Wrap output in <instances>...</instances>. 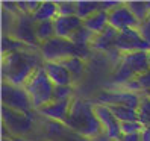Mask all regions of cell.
Returning a JSON list of instances; mask_svg holds the SVG:
<instances>
[{"label": "cell", "instance_id": "cell-19", "mask_svg": "<svg viewBox=\"0 0 150 141\" xmlns=\"http://www.w3.org/2000/svg\"><path fill=\"white\" fill-rule=\"evenodd\" d=\"M62 64L68 70L70 76H71V79H73V84L77 82L79 79L83 76V72H85V61L83 59L77 58V56H73V58H68V59L62 61Z\"/></svg>", "mask_w": 150, "mask_h": 141}, {"label": "cell", "instance_id": "cell-20", "mask_svg": "<svg viewBox=\"0 0 150 141\" xmlns=\"http://www.w3.org/2000/svg\"><path fill=\"white\" fill-rule=\"evenodd\" d=\"M112 114L120 123H129V121H138V109L121 106V105H112L109 106Z\"/></svg>", "mask_w": 150, "mask_h": 141}, {"label": "cell", "instance_id": "cell-21", "mask_svg": "<svg viewBox=\"0 0 150 141\" xmlns=\"http://www.w3.org/2000/svg\"><path fill=\"white\" fill-rule=\"evenodd\" d=\"M76 8H77L76 15L83 21V20L88 18V17H91L93 14H96L97 11H100V9H102V5H100V2H91V0H79V2H76Z\"/></svg>", "mask_w": 150, "mask_h": 141}, {"label": "cell", "instance_id": "cell-4", "mask_svg": "<svg viewBox=\"0 0 150 141\" xmlns=\"http://www.w3.org/2000/svg\"><path fill=\"white\" fill-rule=\"evenodd\" d=\"M24 90L28 91L35 111H40L42 106H46L50 102H53L55 85L52 84V81L49 79L44 67L38 68L37 72L32 74V77L26 82Z\"/></svg>", "mask_w": 150, "mask_h": 141}, {"label": "cell", "instance_id": "cell-13", "mask_svg": "<svg viewBox=\"0 0 150 141\" xmlns=\"http://www.w3.org/2000/svg\"><path fill=\"white\" fill-rule=\"evenodd\" d=\"M55 24V32H56V37L59 38H65L70 40V37L83 26V21L79 18L77 15L73 17H56L53 20Z\"/></svg>", "mask_w": 150, "mask_h": 141}, {"label": "cell", "instance_id": "cell-37", "mask_svg": "<svg viewBox=\"0 0 150 141\" xmlns=\"http://www.w3.org/2000/svg\"><path fill=\"white\" fill-rule=\"evenodd\" d=\"M147 59H149V68H150V52L147 53Z\"/></svg>", "mask_w": 150, "mask_h": 141}, {"label": "cell", "instance_id": "cell-2", "mask_svg": "<svg viewBox=\"0 0 150 141\" xmlns=\"http://www.w3.org/2000/svg\"><path fill=\"white\" fill-rule=\"evenodd\" d=\"M94 106H96L94 102L74 97L71 102L68 118L64 125L67 128H70L71 130L77 132L79 135L90 138V140L103 134V129H102L99 118L96 115Z\"/></svg>", "mask_w": 150, "mask_h": 141}, {"label": "cell", "instance_id": "cell-36", "mask_svg": "<svg viewBox=\"0 0 150 141\" xmlns=\"http://www.w3.org/2000/svg\"><path fill=\"white\" fill-rule=\"evenodd\" d=\"M143 96H146V97H149V99H150V90H149V91H146V93H143Z\"/></svg>", "mask_w": 150, "mask_h": 141}, {"label": "cell", "instance_id": "cell-30", "mask_svg": "<svg viewBox=\"0 0 150 141\" xmlns=\"http://www.w3.org/2000/svg\"><path fill=\"white\" fill-rule=\"evenodd\" d=\"M138 32H139L141 37H143V38L150 44V14H149V17H147V18H146L143 23H139Z\"/></svg>", "mask_w": 150, "mask_h": 141}, {"label": "cell", "instance_id": "cell-16", "mask_svg": "<svg viewBox=\"0 0 150 141\" xmlns=\"http://www.w3.org/2000/svg\"><path fill=\"white\" fill-rule=\"evenodd\" d=\"M149 52H135V53H125L121 58V62H125L132 72L135 73L138 77L139 74H143L149 72V59H147Z\"/></svg>", "mask_w": 150, "mask_h": 141}, {"label": "cell", "instance_id": "cell-28", "mask_svg": "<svg viewBox=\"0 0 150 141\" xmlns=\"http://www.w3.org/2000/svg\"><path fill=\"white\" fill-rule=\"evenodd\" d=\"M58 3V17H73L77 12L76 2H56Z\"/></svg>", "mask_w": 150, "mask_h": 141}, {"label": "cell", "instance_id": "cell-32", "mask_svg": "<svg viewBox=\"0 0 150 141\" xmlns=\"http://www.w3.org/2000/svg\"><path fill=\"white\" fill-rule=\"evenodd\" d=\"M137 81H138V84H139L141 93L149 91V90H150V70H149V72H146V73H143V74H139V76L137 77Z\"/></svg>", "mask_w": 150, "mask_h": 141}, {"label": "cell", "instance_id": "cell-27", "mask_svg": "<svg viewBox=\"0 0 150 141\" xmlns=\"http://www.w3.org/2000/svg\"><path fill=\"white\" fill-rule=\"evenodd\" d=\"M74 88L73 85H64V86H55L53 91V100L62 102V100H73Z\"/></svg>", "mask_w": 150, "mask_h": 141}, {"label": "cell", "instance_id": "cell-18", "mask_svg": "<svg viewBox=\"0 0 150 141\" xmlns=\"http://www.w3.org/2000/svg\"><path fill=\"white\" fill-rule=\"evenodd\" d=\"M37 23L41 21H53L58 17V3L56 2H41L38 9L32 14Z\"/></svg>", "mask_w": 150, "mask_h": 141}, {"label": "cell", "instance_id": "cell-6", "mask_svg": "<svg viewBox=\"0 0 150 141\" xmlns=\"http://www.w3.org/2000/svg\"><path fill=\"white\" fill-rule=\"evenodd\" d=\"M2 102L5 108H9L12 111L21 114H32L33 105L24 86H15L11 84H2Z\"/></svg>", "mask_w": 150, "mask_h": 141}, {"label": "cell", "instance_id": "cell-26", "mask_svg": "<svg viewBox=\"0 0 150 141\" xmlns=\"http://www.w3.org/2000/svg\"><path fill=\"white\" fill-rule=\"evenodd\" d=\"M127 8L130 9V12L135 15V18L139 21V23H143L147 17H149V9H147V5H146V0L144 2H126Z\"/></svg>", "mask_w": 150, "mask_h": 141}, {"label": "cell", "instance_id": "cell-35", "mask_svg": "<svg viewBox=\"0 0 150 141\" xmlns=\"http://www.w3.org/2000/svg\"><path fill=\"white\" fill-rule=\"evenodd\" d=\"M91 141H112V140H111L106 134H100V135H97L96 138H93Z\"/></svg>", "mask_w": 150, "mask_h": 141}, {"label": "cell", "instance_id": "cell-11", "mask_svg": "<svg viewBox=\"0 0 150 141\" xmlns=\"http://www.w3.org/2000/svg\"><path fill=\"white\" fill-rule=\"evenodd\" d=\"M96 106V115L99 118L103 134H106L112 141H118L121 138V129H120V121L115 118V115L112 114V111L109 109V106L106 105H97L94 103Z\"/></svg>", "mask_w": 150, "mask_h": 141}, {"label": "cell", "instance_id": "cell-12", "mask_svg": "<svg viewBox=\"0 0 150 141\" xmlns=\"http://www.w3.org/2000/svg\"><path fill=\"white\" fill-rule=\"evenodd\" d=\"M71 102L73 100H62V102H50L49 105L42 106L40 111H37L38 114H41L42 117H46L55 123H61L64 125L68 118L70 114V108H71Z\"/></svg>", "mask_w": 150, "mask_h": 141}, {"label": "cell", "instance_id": "cell-29", "mask_svg": "<svg viewBox=\"0 0 150 141\" xmlns=\"http://www.w3.org/2000/svg\"><path fill=\"white\" fill-rule=\"evenodd\" d=\"M143 125L139 121H129V123H120L121 135H132V134H139L143 130Z\"/></svg>", "mask_w": 150, "mask_h": 141}, {"label": "cell", "instance_id": "cell-14", "mask_svg": "<svg viewBox=\"0 0 150 141\" xmlns=\"http://www.w3.org/2000/svg\"><path fill=\"white\" fill-rule=\"evenodd\" d=\"M44 70L55 86L73 85V79L62 62H44Z\"/></svg>", "mask_w": 150, "mask_h": 141}, {"label": "cell", "instance_id": "cell-10", "mask_svg": "<svg viewBox=\"0 0 150 141\" xmlns=\"http://www.w3.org/2000/svg\"><path fill=\"white\" fill-rule=\"evenodd\" d=\"M108 14H109V26L118 32L127 30V29H138L139 26V21L130 12L126 2H121L115 9H112Z\"/></svg>", "mask_w": 150, "mask_h": 141}, {"label": "cell", "instance_id": "cell-5", "mask_svg": "<svg viewBox=\"0 0 150 141\" xmlns=\"http://www.w3.org/2000/svg\"><path fill=\"white\" fill-rule=\"evenodd\" d=\"M141 96H143V94L127 91L123 86H117V85L108 84L105 90H102L99 94L96 96L94 103H97V105H106V106L121 105V106H129V108L138 109L139 102H141Z\"/></svg>", "mask_w": 150, "mask_h": 141}, {"label": "cell", "instance_id": "cell-33", "mask_svg": "<svg viewBox=\"0 0 150 141\" xmlns=\"http://www.w3.org/2000/svg\"><path fill=\"white\" fill-rule=\"evenodd\" d=\"M118 141H141V135L139 134H132V135H121V138Z\"/></svg>", "mask_w": 150, "mask_h": 141}, {"label": "cell", "instance_id": "cell-22", "mask_svg": "<svg viewBox=\"0 0 150 141\" xmlns=\"http://www.w3.org/2000/svg\"><path fill=\"white\" fill-rule=\"evenodd\" d=\"M37 40L40 43V46L42 43H47L50 40H53L56 37V32H55V24L53 21H41V23H37Z\"/></svg>", "mask_w": 150, "mask_h": 141}, {"label": "cell", "instance_id": "cell-34", "mask_svg": "<svg viewBox=\"0 0 150 141\" xmlns=\"http://www.w3.org/2000/svg\"><path fill=\"white\" fill-rule=\"evenodd\" d=\"M139 135H141V141H150V128H143Z\"/></svg>", "mask_w": 150, "mask_h": 141}, {"label": "cell", "instance_id": "cell-3", "mask_svg": "<svg viewBox=\"0 0 150 141\" xmlns=\"http://www.w3.org/2000/svg\"><path fill=\"white\" fill-rule=\"evenodd\" d=\"M40 52L42 55L44 62H62V61L73 56H77L85 61L93 53L90 47H77L70 40L59 37H55L47 43H42L40 46Z\"/></svg>", "mask_w": 150, "mask_h": 141}, {"label": "cell", "instance_id": "cell-23", "mask_svg": "<svg viewBox=\"0 0 150 141\" xmlns=\"http://www.w3.org/2000/svg\"><path fill=\"white\" fill-rule=\"evenodd\" d=\"M96 35L91 32V30H88L86 28H82L81 29H77L71 37H70V41H71L74 46L77 47H90L91 49V43L94 40Z\"/></svg>", "mask_w": 150, "mask_h": 141}, {"label": "cell", "instance_id": "cell-17", "mask_svg": "<svg viewBox=\"0 0 150 141\" xmlns=\"http://www.w3.org/2000/svg\"><path fill=\"white\" fill-rule=\"evenodd\" d=\"M108 26H109V14L106 11H103V9L97 11L91 17H88L86 20H83V28L91 30L94 35L102 33Z\"/></svg>", "mask_w": 150, "mask_h": 141}, {"label": "cell", "instance_id": "cell-25", "mask_svg": "<svg viewBox=\"0 0 150 141\" xmlns=\"http://www.w3.org/2000/svg\"><path fill=\"white\" fill-rule=\"evenodd\" d=\"M138 121L144 128H150V99L146 96H141L138 106Z\"/></svg>", "mask_w": 150, "mask_h": 141}, {"label": "cell", "instance_id": "cell-7", "mask_svg": "<svg viewBox=\"0 0 150 141\" xmlns=\"http://www.w3.org/2000/svg\"><path fill=\"white\" fill-rule=\"evenodd\" d=\"M35 29H37V21L33 20L32 14L20 12L15 17V21H14V26H12L9 35L17 38L18 41L28 44L30 47L40 49V43L37 40V32H35Z\"/></svg>", "mask_w": 150, "mask_h": 141}, {"label": "cell", "instance_id": "cell-1", "mask_svg": "<svg viewBox=\"0 0 150 141\" xmlns=\"http://www.w3.org/2000/svg\"><path fill=\"white\" fill-rule=\"evenodd\" d=\"M44 65V59L40 49L29 47L9 55H3L2 77L3 82L15 86H24L26 82L38 68Z\"/></svg>", "mask_w": 150, "mask_h": 141}, {"label": "cell", "instance_id": "cell-15", "mask_svg": "<svg viewBox=\"0 0 150 141\" xmlns=\"http://www.w3.org/2000/svg\"><path fill=\"white\" fill-rule=\"evenodd\" d=\"M118 37V30L108 26L102 33H97L93 43H91V50L93 52H109L111 49L115 47V41Z\"/></svg>", "mask_w": 150, "mask_h": 141}, {"label": "cell", "instance_id": "cell-8", "mask_svg": "<svg viewBox=\"0 0 150 141\" xmlns=\"http://www.w3.org/2000/svg\"><path fill=\"white\" fill-rule=\"evenodd\" d=\"M115 49H118L123 55L135 52H150V44L139 35L138 29H127L118 32Z\"/></svg>", "mask_w": 150, "mask_h": 141}, {"label": "cell", "instance_id": "cell-24", "mask_svg": "<svg viewBox=\"0 0 150 141\" xmlns=\"http://www.w3.org/2000/svg\"><path fill=\"white\" fill-rule=\"evenodd\" d=\"M29 47L30 46L18 41L17 38L11 37V35H3V38H2V52H3V55H9V53H14V52H20V50L29 49Z\"/></svg>", "mask_w": 150, "mask_h": 141}, {"label": "cell", "instance_id": "cell-9", "mask_svg": "<svg viewBox=\"0 0 150 141\" xmlns=\"http://www.w3.org/2000/svg\"><path fill=\"white\" fill-rule=\"evenodd\" d=\"M2 112H3V121L6 128L15 135L28 134L33 126V118L30 114H21L5 106L2 108Z\"/></svg>", "mask_w": 150, "mask_h": 141}, {"label": "cell", "instance_id": "cell-31", "mask_svg": "<svg viewBox=\"0 0 150 141\" xmlns=\"http://www.w3.org/2000/svg\"><path fill=\"white\" fill-rule=\"evenodd\" d=\"M106 58H108V61L114 65V68H115L120 62H121V58H123V53L118 50V49H111L109 52H106Z\"/></svg>", "mask_w": 150, "mask_h": 141}]
</instances>
